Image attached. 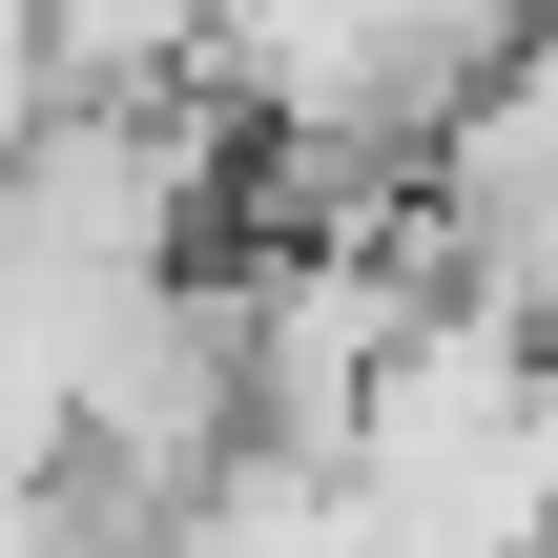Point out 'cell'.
I'll return each mask as SVG.
<instances>
[{"label": "cell", "instance_id": "6da1fadb", "mask_svg": "<svg viewBox=\"0 0 558 558\" xmlns=\"http://www.w3.org/2000/svg\"><path fill=\"white\" fill-rule=\"evenodd\" d=\"M538 228H558V83L538 41H497L476 83L414 104V269L476 311H538Z\"/></svg>", "mask_w": 558, "mask_h": 558}]
</instances>
